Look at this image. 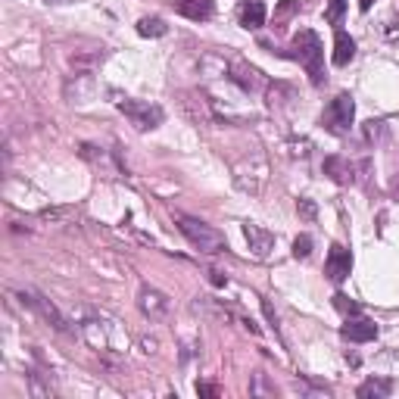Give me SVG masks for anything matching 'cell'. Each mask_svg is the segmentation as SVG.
<instances>
[{
  "label": "cell",
  "mask_w": 399,
  "mask_h": 399,
  "mask_svg": "<svg viewBox=\"0 0 399 399\" xmlns=\"http://www.w3.org/2000/svg\"><path fill=\"white\" fill-rule=\"evenodd\" d=\"M293 59H299L303 63V69L309 72V78H312V85H321L325 81V47H321V37L315 32H309L303 28L297 37H293Z\"/></svg>",
  "instance_id": "6da1fadb"
},
{
  "label": "cell",
  "mask_w": 399,
  "mask_h": 399,
  "mask_svg": "<svg viewBox=\"0 0 399 399\" xmlns=\"http://www.w3.org/2000/svg\"><path fill=\"white\" fill-rule=\"evenodd\" d=\"M178 228H181V234L187 240H191V246H197L200 253H222L225 250V234L222 231H215L213 225L200 222V218L178 215Z\"/></svg>",
  "instance_id": "7a4b0ae2"
},
{
  "label": "cell",
  "mask_w": 399,
  "mask_h": 399,
  "mask_svg": "<svg viewBox=\"0 0 399 399\" xmlns=\"http://www.w3.org/2000/svg\"><path fill=\"white\" fill-rule=\"evenodd\" d=\"M119 109L131 119V125L138 128V131H150V128H156L162 122V116H165L160 103H150V100H119Z\"/></svg>",
  "instance_id": "3957f363"
},
{
  "label": "cell",
  "mask_w": 399,
  "mask_h": 399,
  "mask_svg": "<svg viewBox=\"0 0 399 399\" xmlns=\"http://www.w3.org/2000/svg\"><path fill=\"white\" fill-rule=\"evenodd\" d=\"M352 112H356V103H352L350 94H337L330 100V107L325 109V125L330 128L334 134H343L346 128L352 125Z\"/></svg>",
  "instance_id": "277c9868"
},
{
  "label": "cell",
  "mask_w": 399,
  "mask_h": 399,
  "mask_svg": "<svg viewBox=\"0 0 399 399\" xmlns=\"http://www.w3.org/2000/svg\"><path fill=\"white\" fill-rule=\"evenodd\" d=\"M19 297H22V303H25V306H32L35 312L41 315L44 321H50V325H54L56 330H69V328H66V318H63V315H59V309H56L54 303H50L47 297H41V293H37V290H32V287H25V290L19 293Z\"/></svg>",
  "instance_id": "5b68a950"
},
{
  "label": "cell",
  "mask_w": 399,
  "mask_h": 399,
  "mask_svg": "<svg viewBox=\"0 0 399 399\" xmlns=\"http://www.w3.org/2000/svg\"><path fill=\"white\" fill-rule=\"evenodd\" d=\"M350 268H352V253L346 250V246L334 244V246H330V253H328V262H325V275L334 284H340V281L350 278Z\"/></svg>",
  "instance_id": "8992f818"
},
{
  "label": "cell",
  "mask_w": 399,
  "mask_h": 399,
  "mask_svg": "<svg viewBox=\"0 0 399 399\" xmlns=\"http://www.w3.org/2000/svg\"><path fill=\"white\" fill-rule=\"evenodd\" d=\"M340 334H343V340H350V343H368L378 337V325H374L371 318H350L340 328Z\"/></svg>",
  "instance_id": "52a82bcc"
},
{
  "label": "cell",
  "mask_w": 399,
  "mask_h": 399,
  "mask_svg": "<svg viewBox=\"0 0 399 399\" xmlns=\"http://www.w3.org/2000/svg\"><path fill=\"white\" fill-rule=\"evenodd\" d=\"M244 234H246V244H250V250L259 256V259H266V256L272 253L275 237L268 234V231H262L259 225H250V222H246V225H244Z\"/></svg>",
  "instance_id": "ba28073f"
},
{
  "label": "cell",
  "mask_w": 399,
  "mask_h": 399,
  "mask_svg": "<svg viewBox=\"0 0 399 399\" xmlns=\"http://www.w3.org/2000/svg\"><path fill=\"white\" fill-rule=\"evenodd\" d=\"M141 312L144 315H150V318H162L165 312H169V299L162 297L160 290H153V287H144L141 290Z\"/></svg>",
  "instance_id": "9c48e42d"
},
{
  "label": "cell",
  "mask_w": 399,
  "mask_h": 399,
  "mask_svg": "<svg viewBox=\"0 0 399 399\" xmlns=\"http://www.w3.org/2000/svg\"><path fill=\"white\" fill-rule=\"evenodd\" d=\"M266 16H268V10H266V4H262V0H246V4L240 6V25L250 28V32H256V28L266 25Z\"/></svg>",
  "instance_id": "30bf717a"
},
{
  "label": "cell",
  "mask_w": 399,
  "mask_h": 399,
  "mask_svg": "<svg viewBox=\"0 0 399 399\" xmlns=\"http://www.w3.org/2000/svg\"><path fill=\"white\" fill-rule=\"evenodd\" d=\"M172 4L178 6V13L193 22H203L213 16V0H172Z\"/></svg>",
  "instance_id": "8fae6325"
},
{
  "label": "cell",
  "mask_w": 399,
  "mask_h": 399,
  "mask_svg": "<svg viewBox=\"0 0 399 399\" xmlns=\"http://www.w3.org/2000/svg\"><path fill=\"white\" fill-rule=\"evenodd\" d=\"M231 81H237L244 91H256V88L262 85V78H259V69H253V66H246V63H234V69H231Z\"/></svg>",
  "instance_id": "7c38bea8"
},
{
  "label": "cell",
  "mask_w": 399,
  "mask_h": 399,
  "mask_svg": "<svg viewBox=\"0 0 399 399\" xmlns=\"http://www.w3.org/2000/svg\"><path fill=\"white\" fill-rule=\"evenodd\" d=\"M359 399H383V396H390L393 393V381H387V378H368L362 387L356 390Z\"/></svg>",
  "instance_id": "4fadbf2b"
},
{
  "label": "cell",
  "mask_w": 399,
  "mask_h": 399,
  "mask_svg": "<svg viewBox=\"0 0 399 399\" xmlns=\"http://www.w3.org/2000/svg\"><path fill=\"white\" fill-rule=\"evenodd\" d=\"M352 56H356V41L337 28V35H334V66H346Z\"/></svg>",
  "instance_id": "5bb4252c"
},
{
  "label": "cell",
  "mask_w": 399,
  "mask_h": 399,
  "mask_svg": "<svg viewBox=\"0 0 399 399\" xmlns=\"http://www.w3.org/2000/svg\"><path fill=\"white\" fill-rule=\"evenodd\" d=\"M325 175H330L337 184H350L352 181V165L343 156H328L325 160Z\"/></svg>",
  "instance_id": "9a60e30c"
},
{
  "label": "cell",
  "mask_w": 399,
  "mask_h": 399,
  "mask_svg": "<svg viewBox=\"0 0 399 399\" xmlns=\"http://www.w3.org/2000/svg\"><path fill=\"white\" fill-rule=\"evenodd\" d=\"M165 32H169V25H165V19H160V16H144L138 22L141 37H162Z\"/></svg>",
  "instance_id": "2e32d148"
},
{
  "label": "cell",
  "mask_w": 399,
  "mask_h": 399,
  "mask_svg": "<svg viewBox=\"0 0 399 399\" xmlns=\"http://www.w3.org/2000/svg\"><path fill=\"white\" fill-rule=\"evenodd\" d=\"M343 13H346V0H330L325 19L330 22V25H340V22H343Z\"/></svg>",
  "instance_id": "e0dca14e"
},
{
  "label": "cell",
  "mask_w": 399,
  "mask_h": 399,
  "mask_svg": "<svg viewBox=\"0 0 399 399\" xmlns=\"http://www.w3.org/2000/svg\"><path fill=\"white\" fill-rule=\"evenodd\" d=\"M334 309H340L343 315H359V312H362V306L352 303L346 293H337V297H334Z\"/></svg>",
  "instance_id": "ac0fdd59"
},
{
  "label": "cell",
  "mask_w": 399,
  "mask_h": 399,
  "mask_svg": "<svg viewBox=\"0 0 399 399\" xmlns=\"http://www.w3.org/2000/svg\"><path fill=\"white\" fill-rule=\"evenodd\" d=\"M309 253H312V237L299 234L297 240H293V256H297V259H309Z\"/></svg>",
  "instance_id": "d6986e66"
},
{
  "label": "cell",
  "mask_w": 399,
  "mask_h": 399,
  "mask_svg": "<svg viewBox=\"0 0 399 399\" xmlns=\"http://www.w3.org/2000/svg\"><path fill=\"white\" fill-rule=\"evenodd\" d=\"M299 215H303V218H315V203L312 200H299Z\"/></svg>",
  "instance_id": "ffe728a7"
},
{
  "label": "cell",
  "mask_w": 399,
  "mask_h": 399,
  "mask_svg": "<svg viewBox=\"0 0 399 399\" xmlns=\"http://www.w3.org/2000/svg\"><path fill=\"white\" fill-rule=\"evenodd\" d=\"M197 393L200 396H218V387L215 383H197Z\"/></svg>",
  "instance_id": "44dd1931"
},
{
  "label": "cell",
  "mask_w": 399,
  "mask_h": 399,
  "mask_svg": "<svg viewBox=\"0 0 399 399\" xmlns=\"http://www.w3.org/2000/svg\"><path fill=\"white\" fill-rule=\"evenodd\" d=\"M209 281H213L215 287H225V284H228V278H222V272H209Z\"/></svg>",
  "instance_id": "7402d4cb"
},
{
  "label": "cell",
  "mask_w": 399,
  "mask_h": 399,
  "mask_svg": "<svg viewBox=\"0 0 399 399\" xmlns=\"http://www.w3.org/2000/svg\"><path fill=\"white\" fill-rule=\"evenodd\" d=\"M47 4H50V0H47ZM54 4H66V0H54Z\"/></svg>",
  "instance_id": "603a6c76"
}]
</instances>
